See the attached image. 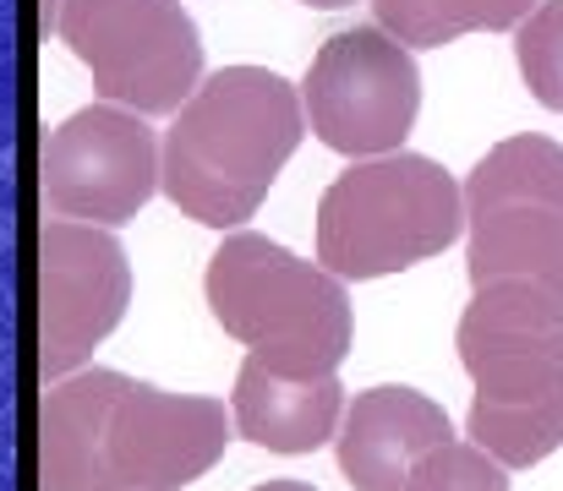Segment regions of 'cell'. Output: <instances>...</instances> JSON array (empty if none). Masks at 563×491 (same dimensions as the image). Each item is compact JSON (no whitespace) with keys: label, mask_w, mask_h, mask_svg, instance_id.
Instances as JSON below:
<instances>
[{"label":"cell","mask_w":563,"mask_h":491,"mask_svg":"<svg viewBox=\"0 0 563 491\" xmlns=\"http://www.w3.org/2000/svg\"><path fill=\"white\" fill-rule=\"evenodd\" d=\"M213 323L252 349L274 377H340L351 355V295L323 263H301L268 235L235 230L208 257Z\"/></svg>","instance_id":"cell-4"},{"label":"cell","mask_w":563,"mask_h":491,"mask_svg":"<svg viewBox=\"0 0 563 491\" xmlns=\"http://www.w3.org/2000/svg\"><path fill=\"white\" fill-rule=\"evenodd\" d=\"M542 0H373L377 27H388L410 49H443L465 33L520 27Z\"/></svg>","instance_id":"cell-13"},{"label":"cell","mask_w":563,"mask_h":491,"mask_svg":"<svg viewBox=\"0 0 563 491\" xmlns=\"http://www.w3.org/2000/svg\"><path fill=\"white\" fill-rule=\"evenodd\" d=\"M405 491H509V465L476 443H443L410 470Z\"/></svg>","instance_id":"cell-15"},{"label":"cell","mask_w":563,"mask_h":491,"mask_svg":"<svg viewBox=\"0 0 563 491\" xmlns=\"http://www.w3.org/2000/svg\"><path fill=\"white\" fill-rule=\"evenodd\" d=\"M465 191L427 154H383L351 164L318 202V263L345 279H383L454 246Z\"/></svg>","instance_id":"cell-5"},{"label":"cell","mask_w":563,"mask_h":491,"mask_svg":"<svg viewBox=\"0 0 563 491\" xmlns=\"http://www.w3.org/2000/svg\"><path fill=\"white\" fill-rule=\"evenodd\" d=\"M471 284L531 279L563 301V148L553 137H504L465 180Z\"/></svg>","instance_id":"cell-6"},{"label":"cell","mask_w":563,"mask_h":491,"mask_svg":"<svg viewBox=\"0 0 563 491\" xmlns=\"http://www.w3.org/2000/svg\"><path fill=\"white\" fill-rule=\"evenodd\" d=\"M230 415H235V432L268 454H312L345 421V388L340 377H318V382L274 377L268 366L246 355L230 393Z\"/></svg>","instance_id":"cell-12"},{"label":"cell","mask_w":563,"mask_h":491,"mask_svg":"<svg viewBox=\"0 0 563 491\" xmlns=\"http://www.w3.org/2000/svg\"><path fill=\"white\" fill-rule=\"evenodd\" d=\"M515 60L542 110L563 115V0H542L515 27Z\"/></svg>","instance_id":"cell-14"},{"label":"cell","mask_w":563,"mask_h":491,"mask_svg":"<svg viewBox=\"0 0 563 491\" xmlns=\"http://www.w3.org/2000/svg\"><path fill=\"white\" fill-rule=\"evenodd\" d=\"M257 491H318V487H307V481H268V487H257Z\"/></svg>","instance_id":"cell-16"},{"label":"cell","mask_w":563,"mask_h":491,"mask_svg":"<svg viewBox=\"0 0 563 491\" xmlns=\"http://www.w3.org/2000/svg\"><path fill=\"white\" fill-rule=\"evenodd\" d=\"M460 366L471 371V443L509 470L563 448V301L531 279H498L460 312Z\"/></svg>","instance_id":"cell-3"},{"label":"cell","mask_w":563,"mask_h":491,"mask_svg":"<svg viewBox=\"0 0 563 491\" xmlns=\"http://www.w3.org/2000/svg\"><path fill=\"white\" fill-rule=\"evenodd\" d=\"M165 148L126 104H88L44 143V202L60 219L115 230L159 191Z\"/></svg>","instance_id":"cell-9"},{"label":"cell","mask_w":563,"mask_h":491,"mask_svg":"<svg viewBox=\"0 0 563 491\" xmlns=\"http://www.w3.org/2000/svg\"><path fill=\"white\" fill-rule=\"evenodd\" d=\"M38 360L44 377H71L126 317L132 268L110 230L49 219L38 230Z\"/></svg>","instance_id":"cell-10"},{"label":"cell","mask_w":563,"mask_h":491,"mask_svg":"<svg viewBox=\"0 0 563 491\" xmlns=\"http://www.w3.org/2000/svg\"><path fill=\"white\" fill-rule=\"evenodd\" d=\"M55 27L104 104L176 115L202 88V38L181 0H60Z\"/></svg>","instance_id":"cell-7"},{"label":"cell","mask_w":563,"mask_h":491,"mask_svg":"<svg viewBox=\"0 0 563 491\" xmlns=\"http://www.w3.org/2000/svg\"><path fill=\"white\" fill-rule=\"evenodd\" d=\"M307 137L301 93L268 66L213 71L165 132V197L208 230H235Z\"/></svg>","instance_id":"cell-2"},{"label":"cell","mask_w":563,"mask_h":491,"mask_svg":"<svg viewBox=\"0 0 563 491\" xmlns=\"http://www.w3.org/2000/svg\"><path fill=\"white\" fill-rule=\"evenodd\" d=\"M301 5H318V11H340V5H356V0H301Z\"/></svg>","instance_id":"cell-17"},{"label":"cell","mask_w":563,"mask_h":491,"mask_svg":"<svg viewBox=\"0 0 563 491\" xmlns=\"http://www.w3.org/2000/svg\"><path fill=\"white\" fill-rule=\"evenodd\" d=\"M301 104L323 148L345 159L399 154L421 110V71L410 60V44H399L377 22L334 33L307 66Z\"/></svg>","instance_id":"cell-8"},{"label":"cell","mask_w":563,"mask_h":491,"mask_svg":"<svg viewBox=\"0 0 563 491\" xmlns=\"http://www.w3.org/2000/svg\"><path fill=\"white\" fill-rule=\"evenodd\" d=\"M235 415L202 393H165L126 371L60 377L44 393L38 491H181L230 443Z\"/></svg>","instance_id":"cell-1"},{"label":"cell","mask_w":563,"mask_h":491,"mask_svg":"<svg viewBox=\"0 0 563 491\" xmlns=\"http://www.w3.org/2000/svg\"><path fill=\"white\" fill-rule=\"evenodd\" d=\"M454 443L443 404L416 388H367L340 421V470L356 491H405L410 470Z\"/></svg>","instance_id":"cell-11"}]
</instances>
